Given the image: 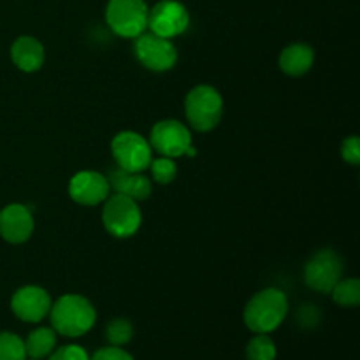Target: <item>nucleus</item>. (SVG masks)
Wrapping results in <instances>:
<instances>
[{"mask_svg":"<svg viewBox=\"0 0 360 360\" xmlns=\"http://www.w3.org/2000/svg\"><path fill=\"white\" fill-rule=\"evenodd\" d=\"M51 327L56 334L65 338H81L95 326L97 311L86 297L65 294L56 299L49 309Z\"/></svg>","mask_w":360,"mask_h":360,"instance_id":"1","label":"nucleus"},{"mask_svg":"<svg viewBox=\"0 0 360 360\" xmlns=\"http://www.w3.org/2000/svg\"><path fill=\"white\" fill-rule=\"evenodd\" d=\"M288 315V297L280 288L257 292L243 311L245 326L255 334H269L285 322Z\"/></svg>","mask_w":360,"mask_h":360,"instance_id":"2","label":"nucleus"},{"mask_svg":"<svg viewBox=\"0 0 360 360\" xmlns=\"http://www.w3.org/2000/svg\"><path fill=\"white\" fill-rule=\"evenodd\" d=\"M186 122L197 132L217 129L224 116V97L211 84H197L185 98Z\"/></svg>","mask_w":360,"mask_h":360,"instance_id":"3","label":"nucleus"},{"mask_svg":"<svg viewBox=\"0 0 360 360\" xmlns=\"http://www.w3.org/2000/svg\"><path fill=\"white\" fill-rule=\"evenodd\" d=\"M102 204V225L112 238L129 239L137 234L143 224V213L137 200L123 193H112Z\"/></svg>","mask_w":360,"mask_h":360,"instance_id":"4","label":"nucleus"},{"mask_svg":"<svg viewBox=\"0 0 360 360\" xmlns=\"http://www.w3.org/2000/svg\"><path fill=\"white\" fill-rule=\"evenodd\" d=\"M150 7L144 0H109L105 23L112 34L123 39H136L148 30Z\"/></svg>","mask_w":360,"mask_h":360,"instance_id":"5","label":"nucleus"},{"mask_svg":"<svg viewBox=\"0 0 360 360\" xmlns=\"http://www.w3.org/2000/svg\"><path fill=\"white\" fill-rule=\"evenodd\" d=\"M150 144L151 150L162 157L179 158L195 155L190 129L178 120H160L155 123L150 134Z\"/></svg>","mask_w":360,"mask_h":360,"instance_id":"6","label":"nucleus"},{"mask_svg":"<svg viewBox=\"0 0 360 360\" xmlns=\"http://www.w3.org/2000/svg\"><path fill=\"white\" fill-rule=\"evenodd\" d=\"M111 153L116 165L129 172H144L153 158L150 141L132 130H123L112 137Z\"/></svg>","mask_w":360,"mask_h":360,"instance_id":"7","label":"nucleus"},{"mask_svg":"<svg viewBox=\"0 0 360 360\" xmlns=\"http://www.w3.org/2000/svg\"><path fill=\"white\" fill-rule=\"evenodd\" d=\"M134 53L141 65L153 72H167L178 62V49L174 42L148 30L136 37Z\"/></svg>","mask_w":360,"mask_h":360,"instance_id":"8","label":"nucleus"},{"mask_svg":"<svg viewBox=\"0 0 360 360\" xmlns=\"http://www.w3.org/2000/svg\"><path fill=\"white\" fill-rule=\"evenodd\" d=\"M343 259L334 250L323 248L313 253L304 266V281L311 290L330 294L334 285L343 278Z\"/></svg>","mask_w":360,"mask_h":360,"instance_id":"9","label":"nucleus"},{"mask_svg":"<svg viewBox=\"0 0 360 360\" xmlns=\"http://www.w3.org/2000/svg\"><path fill=\"white\" fill-rule=\"evenodd\" d=\"M190 27V13L178 0H160L148 14V30L165 39L185 34Z\"/></svg>","mask_w":360,"mask_h":360,"instance_id":"10","label":"nucleus"},{"mask_svg":"<svg viewBox=\"0 0 360 360\" xmlns=\"http://www.w3.org/2000/svg\"><path fill=\"white\" fill-rule=\"evenodd\" d=\"M51 295L37 285H25L18 288L11 297V309L21 322L37 323L49 315Z\"/></svg>","mask_w":360,"mask_h":360,"instance_id":"11","label":"nucleus"},{"mask_svg":"<svg viewBox=\"0 0 360 360\" xmlns=\"http://www.w3.org/2000/svg\"><path fill=\"white\" fill-rule=\"evenodd\" d=\"M109 192L111 186L108 178L98 171H79L69 181L70 199L79 206H98L108 199Z\"/></svg>","mask_w":360,"mask_h":360,"instance_id":"12","label":"nucleus"},{"mask_svg":"<svg viewBox=\"0 0 360 360\" xmlns=\"http://www.w3.org/2000/svg\"><path fill=\"white\" fill-rule=\"evenodd\" d=\"M34 214L23 204H7L0 211V236L9 245H23L34 234Z\"/></svg>","mask_w":360,"mask_h":360,"instance_id":"13","label":"nucleus"},{"mask_svg":"<svg viewBox=\"0 0 360 360\" xmlns=\"http://www.w3.org/2000/svg\"><path fill=\"white\" fill-rule=\"evenodd\" d=\"M109 181V186L115 188L116 193H123V195L130 197L134 200H146L151 195V179L148 176H144L143 172H129L120 169L118 165L112 167L109 171V174L105 176Z\"/></svg>","mask_w":360,"mask_h":360,"instance_id":"14","label":"nucleus"},{"mask_svg":"<svg viewBox=\"0 0 360 360\" xmlns=\"http://www.w3.org/2000/svg\"><path fill=\"white\" fill-rule=\"evenodd\" d=\"M44 46L32 35H21L11 46V60L23 72H37L44 65Z\"/></svg>","mask_w":360,"mask_h":360,"instance_id":"15","label":"nucleus"},{"mask_svg":"<svg viewBox=\"0 0 360 360\" xmlns=\"http://www.w3.org/2000/svg\"><path fill=\"white\" fill-rule=\"evenodd\" d=\"M315 63V51L304 42L287 46L280 55V69L290 77H301L311 70Z\"/></svg>","mask_w":360,"mask_h":360,"instance_id":"16","label":"nucleus"},{"mask_svg":"<svg viewBox=\"0 0 360 360\" xmlns=\"http://www.w3.org/2000/svg\"><path fill=\"white\" fill-rule=\"evenodd\" d=\"M56 347V333L53 327H39L25 340V352L30 359H46Z\"/></svg>","mask_w":360,"mask_h":360,"instance_id":"17","label":"nucleus"},{"mask_svg":"<svg viewBox=\"0 0 360 360\" xmlns=\"http://www.w3.org/2000/svg\"><path fill=\"white\" fill-rule=\"evenodd\" d=\"M333 301L341 308H357L360 304L359 278H341L330 290Z\"/></svg>","mask_w":360,"mask_h":360,"instance_id":"18","label":"nucleus"},{"mask_svg":"<svg viewBox=\"0 0 360 360\" xmlns=\"http://www.w3.org/2000/svg\"><path fill=\"white\" fill-rule=\"evenodd\" d=\"M134 326L127 319H115L105 327V340L111 347H125L132 341Z\"/></svg>","mask_w":360,"mask_h":360,"instance_id":"19","label":"nucleus"},{"mask_svg":"<svg viewBox=\"0 0 360 360\" xmlns=\"http://www.w3.org/2000/svg\"><path fill=\"white\" fill-rule=\"evenodd\" d=\"M246 359L248 360H276V345L267 334H257L246 345Z\"/></svg>","mask_w":360,"mask_h":360,"instance_id":"20","label":"nucleus"},{"mask_svg":"<svg viewBox=\"0 0 360 360\" xmlns=\"http://www.w3.org/2000/svg\"><path fill=\"white\" fill-rule=\"evenodd\" d=\"M148 169L151 171L153 181H157L158 185H169L178 176V167L174 164V158L162 157V155L158 158H151L150 167Z\"/></svg>","mask_w":360,"mask_h":360,"instance_id":"21","label":"nucleus"},{"mask_svg":"<svg viewBox=\"0 0 360 360\" xmlns=\"http://www.w3.org/2000/svg\"><path fill=\"white\" fill-rule=\"evenodd\" d=\"M25 341L14 333H0V360H25Z\"/></svg>","mask_w":360,"mask_h":360,"instance_id":"22","label":"nucleus"},{"mask_svg":"<svg viewBox=\"0 0 360 360\" xmlns=\"http://www.w3.org/2000/svg\"><path fill=\"white\" fill-rule=\"evenodd\" d=\"M341 158L347 164L357 167L360 164V139L359 136H348L347 139L341 143Z\"/></svg>","mask_w":360,"mask_h":360,"instance_id":"23","label":"nucleus"},{"mask_svg":"<svg viewBox=\"0 0 360 360\" xmlns=\"http://www.w3.org/2000/svg\"><path fill=\"white\" fill-rule=\"evenodd\" d=\"M49 360H90V355L79 345H65L53 350Z\"/></svg>","mask_w":360,"mask_h":360,"instance_id":"24","label":"nucleus"},{"mask_svg":"<svg viewBox=\"0 0 360 360\" xmlns=\"http://www.w3.org/2000/svg\"><path fill=\"white\" fill-rule=\"evenodd\" d=\"M90 360H134V357L122 347H105L95 352Z\"/></svg>","mask_w":360,"mask_h":360,"instance_id":"25","label":"nucleus"},{"mask_svg":"<svg viewBox=\"0 0 360 360\" xmlns=\"http://www.w3.org/2000/svg\"><path fill=\"white\" fill-rule=\"evenodd\" d=\"M25 360H27V359H25ZM30 360H39V359H30Z\"/></svg>","mask_w":360,"mask_h":360,"instance_id":"26","label":"nucleus"}]
</instances>
